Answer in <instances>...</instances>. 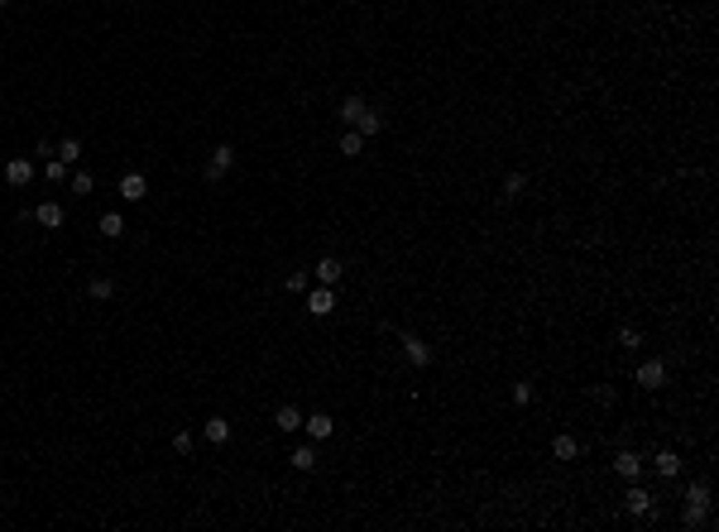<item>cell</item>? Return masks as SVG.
<instances>
[{
  "instance_id": "d4e9b609",
  "label": "cell",
  "mask_w": 719,
  "mask_h": 532,
  "mask_svg": "<svg viewBox=\"0 0 719 532\" xmlns=\"http://www.w3.org/2000/svg\"><path fill=\"white\" fill-rule=\"evenodd\" d=\"M87 293H92L97 303H110V298H115V283H110V278H92V288H87Z\"/></svg>"
},
{
  "instance_id": "83f0119b",
  "label": "cell",
  "mask_w": 719,
  "mask_h": 532,
  "mask_svg": "<svg viewBox=\"0 0 719 532\" xmlns=\"http://www.w3.org/2000/svg\"><path fill=\"white\" fill-rule=\"evenodd\" d=\"M92 187H97V178H92V173H82V168H77V173H72V192H77V197H87V192H92Z\"/></svg>"
},
{
  "instance_id": "ac0fdd59",
  "label": "cell",
  "mask_w": 719,
  "mask_h": 532,
  "mask_svg": "<svg viewBox=\"0 0 719 532\" xmlns=\"http://www.w3.org/2000/svg\"><path fill=\"white\" fill-rule=\"evenodd\" d=\"M681 523H686L691 532L705 528V523H710V509H700V504H686V509H681Z\"/></svg>"
},
{
  "instance_id": "4316f807",
  "label": "cell",
  "mask_w": 719,
  "mask_h": 532,
  "mask_svg": "<svg viewBox=\"0 0 719 532\" xmlns=\"http://www.w3.org/2000/svg\"><path fill=\"white\" fill-rule=\"evenodd\" d=\"M686 504H700V509H710V484L700 480V484H691L686 489Z\"/></svg>"
},
{
  "instance_id": "4dcf8cb0",
  "label": "cell",
  "mask_w": 719,
  "mask_h": 532,
  "mask_svg": "<svg viewBox=\"0 0 719 532\" xmlns=\"http://www.w3.org/2000/svg\"><path fill=\"white\" fill-rule=\"evenodd\" d=\"M514 403H532V384H514Z\"/></svg>"
},
{
  "instance_id": "1f68e13d",
  "label": "cell",
  "mask_w": 719,
  "mask_h": 532,
  "mask_svg": "<svg viewBox=\"0 0 719 532\" xmlns=\"http://www.w3.org/2000/svg\"><path fill=\"white\" fill-rule=\"evenodd\" d=\"M5 5H10V0H0V10H5Z\"/></svg>"
},
{
  "instance_id": "7c38bea8",
  "label": "cell",
  "mask_w": 719,
  "mask_h": 532,
  "mask_svg": "<svg viewBox=\"0 0 719 532\" xmlns=\"http://www.w3.org/2000/svg\"><path fill=\"white\" fill-rule=\"evenodd\" d=\"M303 427H307V436H312V441H326V436L336 431V422H331L326 413H307V418H303Z\"/></svg>"
},
{
  "instance_id": "44dd1931",
  "label": "cell",
  "mask_w": 719,
  "mask_h": 532,
  "mask_svg": "<svg viewBox=\"0 0 719 532\" xmlns=\"http://www.w3.org/2000/svg\"><path fill=\"white\" fill-rule=\"evenodd\" d=\"M523 187H527V173H509V178H504V192H499V197H504V202H514V197H523Z\"/></svg>"
},
{
  "instance_id": "30bf717a",
  "label": "cell",
  "mask_w": 719,
  "mask_h": 532,
  "mask_svg": "<svg viewBox=\"0 0 719 532\" xmlns=\"http://www.w3.org/2000/svg\"><path fill=\"white\" fill-rule=\"evenodd\" d=\"M29 178H34V163H29V158H10V163H5V183H10V187H24Z\"/></svg>"
},
{
  "instance_id": "2e32d148",
  "label": "cell",
  "mask_w": 719,
  "mask_h": 532,
  "mask_svg": "<svg viewBox=\"0 0 719 532\" xmlns=\"http://www.w3.org/2000/svg\"><path fill=\"white\" fill-rule=\"evenodd\" d=\"M551 456H556V460H576V456H580V441L566 431V436H556V441H551Z\"/></svg>"
},
{
  "instance_id": "ba28073f",
  "label": "cell",
  "mask_w": 719,
  "mask_h": 532,
  "mask_svg": "<svg viewBox=\"0 0 719 532\" xmlns=\"http://www.w3.org/2000/svg\"><path fill=\"white\" fill-rule=\"evenodd\" d=\"M642 460H647V456H638V451H618L614 470L623 475V480H638V475H642Z\"/></svg>"
},
{
  "instance_id": "6da1fadb",
  "label": "cell",
  "mask_w": 719,
  "mask_h": 532,
  "mask_svg": "<svg viewBox=\"0 0 719 532\" xmlns=\"http://www.w3.org/2000/svg\"><path fill=\"white\" fill-rule=\"evenodd\" d=\"M230 163H235V149H230V144H216V149H211V163H206V183H221V178L230 173Z\"/></svg>"
},
{
  "instance_id": "7402d4cb",
  "label": "cell",
  "mask_w": 719,
  "mask_h": 532,
  "mask_svg": "<svg viewBox=\"0 0 719 532\" xmlns=\"http://www.w3.org/2000/svg\"><path fill=\"white\" fill-rule=\"evenodd\" d=\"M288 465H293V470H316V451H312V446H298V451L288 456Z\"/></svg>"
},
{
  "instance_id": "8992f818",
  "label": "cell",
  "mask_w": 719,
  "mask_h": 532,
  "mask_svg": "<svg viewBox=\"0 0 719 532\" xmlns=\"http://www.w3.org/2000/svg\"><path fill=\"white\" fill-rule=\"evenodd\" d=\"M638 384H642V389H662V384H667V365H662V360H642V365H638Z\"/></svg>"
},
{
  "instance_id": "8fae6325",
  "label": "cell",
  "mask_w": 719,
  "mask_h": 532,
  "mask_svg": "<svg viewBox=\"0 0 719 532\" xmlns=\"http://www.w3.org/2000/svg\"><path fill=\"white\" fill-rule=\"evenodd\" d=\"M652 470H657L662 480H676V475H681V456H676V451H657V456H652Z\"/></svg>"
},
{
  "instance_id": "e0dca14e",
  "label": "cell",
  "mask_w": 719,
  "mask_h": 532,
  "mask_svg": "<svg viewBox=\"0 0 719 532\" xmlns=\"http://www.w3.org/2000/svg\"><path fill=\"white\" fill-rule=\"evenodd\" d=\"M97 230H101L105 240H120V235H125V216H120V212H105L101 221H97Z\"/></svg>"
},
{
  "instance_id": "f1b7e54d",
  "label": "cell",
  "mask_w": 719,
  "mask_h": 532,
  "mask_svg": "<svg viewBox=\"0 0 719 532\" xmlns=\"http://www.w3.org/2000/svg\"><path fill=\"white\" fill-rule=\"evenodd\" d=\"M638 340H642V336H638L633 326H623V331H618V345H623V350H638Z\"/></svg>"
},
{
  "instance_id": "484cf974",
  "label": "cell",
  "mask_w": 719,
  "mask_h": 532,
  "mask_svg": "<svg viewBox=\"0 0 719 532\" xmlns=\"http://www.w3.org/2000/svg\"><path fill=\"white\" fill-rule=\"evenodd\" d=\"M43 178H48V183H63V178H68V163H63V158H43Z\"/></svg>"
},
{
  "instance_id": "52a82bcc",
  "label": "cell",
  "mask_w": 719,
  "mask_h": 532,
  "mask_svg": "<svg viewBox=\"0 0 719 532\" xmlns=\"http://www.w3.org/2000/svg\"><path fill=\"white\" fill-rule=\"evenodd\" d=\"M403 355H408L412 365H432V345L422 336H412V331H403Z\"/></svg>"
},
{
  "instance_id": "3957f363",
  "label": "cell",
  "mask_w": 719,
  "mask_h": 532,
  "mask_svg": "<svg viewBox=\"0 0 719 532\" xmlns=\"http://www.w3.org/2000/svg\"><path fill=\"white\" fill-rule=\"evenodd\" d=\"M307 312L312 317H331L336 312V293L321 283V288H307Z\"/></svg>"
},
{
  "instance_id": "603a6c76",
  "label": "cell",
  "mask_w": 719,
  "mask_h": 532,
  "mask_svg": "<svg viewBox=\"0 0 719 532\" xmlns=\"http://www.w3.org/2000/svg\"><path fill=\"white\" fill-rule=\"evenodd\" d=\"M53 158H63V163H77V158H82V139H63Z\"/></svg>"
},
{
  "instance_id": "7a4b0ae2",
  "label": "cell",
  "mask_w": 719,
  "mask_h": 532,
  "mask_svg": "<svg viewBox=\"0 0 719 532\" xmlns=\"http://www.w3.org/2000/svg\"><path fill=\"white\" fill-rule=\"evenodd\" d=\"M623 509H628V513H633V518H647V513H652V509H657V499H652V494H647V489H642V484H633V489H628V494H623Z\"/></svg>"
},
{
  "instance_id": "f546056e",
  "label": "cell",
  "mask_w": 719,
  "mask_h": 532,
  "mask_svg": "<svg viewBox=\"0 0 719 532\" xmlns=\"http://www.w3.org/2000/svg\"><path fill=\"white\" fill-rule=\"evenodd\" d=\"M173 451L188 456V451H192V431H178V436H173Z\"/></svg>"
},
{
  "instance_id": "cb8c5ba5",
  "label": "cell",
  "mask_w": 719,
  "mask_h": 532,
  "mask_svg": "<svg viewBox=\"0 0 719 532\" xmlns=\"http://www.w3.org/2000/svg\"><path fill=\"white\" fill-rule=\"evenodd\" d=\"M283 283H288V293H307V288H312V274H307V269H293Z\"/></svg>"
},
{
  "instance_id": "d6986e66",
  "label": "cell",
  "mask_w": 719,
  "mask_h": 532,
  "mask_svg": "<svg viewBox=\"0 0 719 532\" xmlns=\"http://www.w3.org/2000/svg\"><path fill=\"white\" fill-rule=\"evenodd\" d=\"M365 101H360V96H345V101H341V125H355V120H360V115H365Z\"/></svg>"
},
{
  "instance_id": "5b68a950",
  "label": "cell",
  "mask_w": 719,
  "mask_h": 532,
  "mask_svg": "<svg viewBox=\"0 0 719 532\" xmlns=\"http://www.w3.org/2000/svg\"><path fill=\"white\" fill-rule=\"evenodd\" d=\"M120 197H125V202H144V197H149V178H144V173H125V178H120Z\"/></svg>"
},
{
  "instance_id": "9a60e30c",
  "label": "cell",
  "mask_w": 719,
  "mask_h": 532,
  "mask_svg": "<svg viewBox=\"0 0 719 532\" xmlns=\"http://www.w3.org/2000/svg\"><path fill=\"white\" fill-rule=\"evenodd\" d=\"M350 130H360L365 139H369V134H384V115H379V110H365V115H360Z\"/></svg>"
},
{
  "instance_id": "ffe728a7",
  "label": "cell",
  "mask_w": 719,
  "mask_h": 532,
  "mask_svg": "<svg viewBox=\"0 0 719 532\" xmlns=\"http://www.w3.org/2000/svg\"><path fill=\"white\" fill-rule=\"evenodd\" d=\"M360 149H365V134H360V130H350V125H345V134H341V154H345V158H355V154H360Z\"/></svg>"
},
{
  "instance_id": "4fadbf2b",
  "label": "cell",
  "mask_w": 719,
  "mask_h": 532,
  "mask_svg": "<svg viewBox=\"0 0 719 532\" xmlns=\"http://www.w3.org/2000/svg\"><path fill=\"white\" fill-rule=\"evenodd\" d=\"M34 221L48 225V230H58V225H63V207H58V202H39V207H34Z\"/></svg>"
},
{
  "instance_id": "9c48e42d",
  "label": "cell",
  "mask_w": 719,
  "mask_h": 532,
  "mask_svg": "<svg viewBox=\"0 0 719 532\" xmlns=\"http://www.w3.org/2000/svg\"><path fill=\"white\" fill-rule=\"evenodd\" d=\"M303 418H307L303 408H293V403H283V408L274 413V427H279V431H303Z\"/></svg>"
},
{
  "instance_id": "277c9868",
  "label": "cell",
  "mask_w": 719,
  "mask_h": 532,
  "mask_svg": "<svg viewBox=\"0 0 719 532\" xmlns=\"http://www.w3.org/2000/svg\"><path fill=\"white\" fill-rule=\"evenodd\" d=\"M312 274H316V283H326V288H336V283L345 278V264H341L336 254H326V259H316V269H312Z\"/></svg>"
},
{
  "instance_id": "5bb4252c",
  "label": "cell",
  "mask_w": 719,
  "mask_h": 532,
  "mask_svg": "<svg viewBox=\"0 0 719 532\" xmlns=\"http://www.w3.org/2000/svg\"><path fill=\"white\" fill-rule=\"evenodd\" d=\"M202 436L211 441V446H225V441H230V422H225V418H206Z\"/></svg>"
}]
</instances>
